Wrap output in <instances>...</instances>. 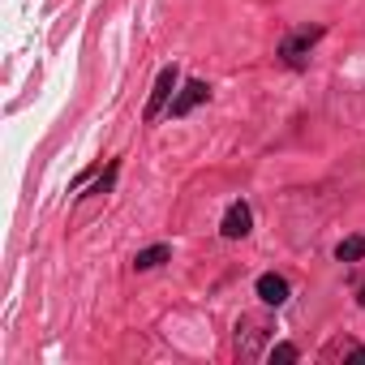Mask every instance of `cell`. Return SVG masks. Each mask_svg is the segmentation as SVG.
<instances>
[{
    "label": "cell",
    "instance_id": "obj_9",
    "mask_svg": "<svg viewBox=\"0 0 365 365\" xmlns=\"http://www.w3.org/2000/svg\"><path fill=\"white\" fill-rule=\"evenodd\" d=\"M322 356H327V361H331V356H348V361H361V365H365V348H361V344H348V339H344V344H331Z\"/></svg>",
    "mask_w": 365,
    "mask_h": 365
},
{
    "label": "cell",
    "instance_id": "obj_1",
    "mask_svg": "<svg viewBox=\"0 0 365 365\" xmlns=\"http://www.w3.org/2000/svg\"><path fill=\"white\" fill-rule=\"evenodd\" d=\"M318 39H322V26H301V31H292V35L279 43V61H284L288 69H305V61H309V52H314Z\"/></svg>",
    "mask_w": 365,
    "mask_h": 365
},
{
    "label": "cell",
    "instance_id": "obj_5",
    "mask_svg": "<svg viewBox=\"0 0 365 365\" xmlns=\"http://www.w3.org/2000/svg\"><path fill=\"white\" fill-rule=\"evenodd\" d=\"M241 327H245V339L237 335V352L250 361V356H258V344H262V335H267V327L258 322V318H241Z\"/></svg>",
    "mask_w": 365,
    "mask_h": 365
},
{
    "label": "cell",
    "instance_id": "obj_7",
    "mask_svg": "<svg viewBox=\"0 0 365 365\" xmlns=\"http://www.w3.org/2000/svg\"><path fill=\"white\" fill-rule=\"evenodd\" d=\"M168 258H172L168 245H150V250H138V254H133V267H138V271H150V267H159V262H168Z\"/></svg>",
    "mask_w": 365,
    "mask_h": 365
},
{
    "label": "cell",
    "instance_id": "obj_8",
    "mask_svg": "<svg viewBox=\"0 0 365 365\" xmlns=\"http://www.w3.org/2000/svg\"><path fill=\"white\" fill-rule=\"evenodd\" d=\"M335 258H339V262H361V258H365V237H348V241H339Z\"/></svg>",
    "mask_w": 365,
    "mask_h": 365
},
{
    "label": "cell",
    "instance_id": "obj_11",
    "mask_svg": "<svg viewBox=\"0 0 365 365\" xmlns=\"http://www.w3.org/2000/svg\"><path fill=\"white\" fill-rule=\"evenodd\" d=\"M356 301H361V305H365V279H361V284H356Z\"/></svg>",
    "mask_w": 365,
    "mask_h": 365
},
{
    "label": "cell",
    "instance_id": "obj_4",
    "mask_svg": "<svg viewBox=\"0 0 365 365\" xmlns=\"http://www.w3.org/2000/svg\"><path fill=\"white\" fill-rule=\"evenodd\" d=\"M250 224H254V211H250L245 202H232L228 215H224V224H220V232H224L228 241H241V237L250 232Z\"/></svg>",
    "mask_w": 365,
    "mask_h": 365
},
{
    "label": "cell",
    "instance_id": "obj_6",
    "mask_svg": "<svg viewBox=\"0 0 365 365\" xmlns=\"http://www.w3.org/2000/svg\"><path fill=\"white\" fill-rule=\"evenodd\" d=\"M258 297H262L267 305H284V301H288V279H284V275H262V279H258Z\"/></svg>",
    "mask_w": 365,
    "mask_h": 365
},
{
    "label": "cell",
    "instance_id": "obj_10",
    "mask_svg": "<svg viewBox=\"0 0 365 365\" xmlns=\"http://www.w3.org/2000/svg\"><path fill=\"white\" fill-rule=\"evenodd\" d=\"M271 361H297V348L292 344H275L271 348Z\"/></svg>",
    "mask_w": 365,
    "mask_h": 365
},
{
    "label": "cell",
    "instance_id": "obj_2",
    "mask_svg": "<svg viewBox=\"0 0 365 365\" xmlns=\"http://www.w3.org/2000/svg\"><path fill=\"white\" fill-rule=\"evenodd\" d=\"M176 82H180V73H176V65H168V69H159V78H155V91H150V103H146V120H155V116L163 112V103L172 99V91H176Z\"/></svg>",
    "mask_w": 365,
    "mask_h": 365
},
{
    "label": "cell",
    "instance_id": "obj_3",
    "mask_svg": "<svg viewBox=\"0 0 365 365\" xmlns=\"http://www.w3.org/2000/svg\"><path fill=\"white\" fill-rule=\"evenodd\" d=\"M207 99H211V86L194 78V82H185V86L176 91V99H172V116H190V112H194L198 103H207Z\"/></svg>",
    "mask_w": 365,
    "mask_h": 365
}]
</instances>
